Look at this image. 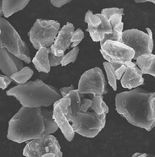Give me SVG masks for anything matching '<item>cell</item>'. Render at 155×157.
Instances as JSON below:
<instances>
[{
  "label": "cell",
  "mask_w": 155,
  "mask_h": 157,
  "mask_svg": "<svg viewBox=\"0 0 155 157\" xmlns=\"http://www.w3.org/2000/svg\"><path fill=\"white\" fill-rule=\"evenodd\" d=\"M59 91L54 86L45 84L42 79L18 85L7 90L8 96H14L21 106L28 108L48 107L62 98Z\"/></svg>",
  "instance_id": "3"
},
{
  "label": "cell",
  "mask_w": 155,
  "mask_h": 157,
  "mask_svg": "<svg viewBox=\"0 0 155 157\" xmlns=\"http://www.w3.org/2000/svg\"><path fill=\"white\" fill-rule=\"evenodd\" d=\"M60 31L59 22L53 20L38 19L28 32V36L33 48H50Z\"/></svg>",
  "instance_id": "5"
},
{
  "label": "cell",
  "mask_w": 155,
  "mask_h": 157,
  "mask_svg": "<svg viewBox=\"0 0 155 157\" xmlns=\"http://www.w3.org/2000/svg\"><path fill=\"white\" fill-rule=\"evenodd\" d=\"M101 14H103L110 22L112 33L105 36L104 40L102 42H100V46L107 41H121V42L123 28H124V24L122 22V16L124 15V9H120V8L103 9Z\"/></svg>",
  "instance_id": "12"
},
{
  "label": "cell",
  "mask_w": 155,
  "mask_h": 157,
  "mask_svg": "<svg viewBox=\"0 0 155 157\" xmlns=\"http://www.w3.org/2000/svg\"><path fill=\"white\" fill-rule=\"evenodd\" d=\"M75 32V26L72 23L68 22L63 26L59 34L56 37L54 44L50 48L52 54H54L56 57H64L65 52L67 49H69L70 47H71L72 44V36Z\"/></svg>",
  "instance_id": "13"
},
{
  "label": "cell",
  "mask_w": 155,
  "mask_h": 157,
  "mask_svg": "<svg viewBox=\"0 0 155 157\" xmlns=\"http://www.w3.org/2000/svg\"><path fill=\"white\" fill-rule=\"evenodd\" d=\"M84 21L87 24L86 31L95 42H102L106 36L112 33L110 22L101 13L93 14V11L88 10Z\"/></svg>",
  "instance_id": "11"
},
{
  "label": "cell",
  "mask_w": 155,
  "mask_h": 157,
  "mask_svg": "<svg viewBox=\"0 0 155 157\" xmlns=\"http://www.w3.org/2000/svg\"><path fill=\"white\" fill-rule=\"evenodd\" d=\"M92 106V101L89 99H84L81 101V112L82 113H87L88 109Z\"/></svg>",
  "instance_id": "28"
},
{
  "label": "cell",
  "mask_w": 155,
  "mask_h": 157,
  "mask_svg": "<svg viewBox=\"0 0 155 157\" xmlns=\"http://www.w3.org/2000/svg\"><path fill=\"white\" fill-rule=\"evenodd\" d=\"M24 68L23 61L5 48H0V69L4 75L11 77Z\"/></svg>",
  "instance_id": "15"
},
{
  "label": "cell",
  "mask_w": 155,
  "mask_h": 157,
  "mask_svg": "<svg viewBox=\"0 0 155 157\" xmlns=\"http://www.w3.org/2000/svg\"><path fill=\"white\" fill-rule=\"evenodd\" d=\"M125 69H126V66L125 64L121 65L120 68L115 70V75H116V78L117 80H121L123 75H124L125 72Z\"/></svg>",
  "instance_id": "31"
},
{
  "label": "cell",
  "mask_w": 155,
  "mask_h": 157,
  "mask_svg": "<svg viewBox=\"0 0 155 157\" xmlns=\"http://www.w3.org/2000/svg\"><path fill=\"white\" fill-rule=\"evenodd\" d=\"M148 2H151V3L155 4V0H148Z\"/></svg>",
  "instance_id": "34"
},
{
  "label": "cell",
  "mask_w": 155,
  "mask_h": 157,
  "mask_svg": "<svg viewBox=\"0 0 155 157\" xmlns=\"http://www.w3.org/2000/svg\"><path fill=\"white\" fill-rule=\"evenodd\" d=\"M34 72L30 67H24L16 74L11 76L10 78L14 82L17 83L18 85H24L26 83L29 82L30 78L33 76Z\"/></svg>",
  "instance_id": "22"
},
{
  "label": "cell",
  "mask_w": 155,
  "mask_h": 157,
  "mask_svg": "<svg viewBox=\"0 0 155 157\" xmlns=\"http://www.w3.org/2000/svg\"><path fill=\"white\" fill-rule=\"evenodd\" d=\"M53 118L56 124L58 125L59 128L61 130V132L64 134L67 141H72L74 137H75V131L73 129L72 125L70 124L66 114L63 113L61 108L59 107L58 103L56 102L54 105V109H53Z\"/></svg>",
  "instance_id": "16"
},
{
  "label": "cell",
  "mask_w": 155,
  "mask_h": 157,
  "mask_svg": "<svg viewBox=\"0 0 155 157\" xmlns=\"http://www.w3.org/2000/svg\"><path fill=\"white\" fill-rule=\"evenodd\" d=\"M121 42L135 51L134 60L142 55L152 54L153 50V39L143 31L130 29L123 31Z\"/></svg>",
  "instance_id": "10"
},
{
  "label": "cell",
  "mask_w": 155,
  "mask_h": 157,
  "mask_svg": "<svg viewBox=\"0 0 155 157\" xmlns=\"http://www.w3.org/2000/svg\"><path fill=\"white\" fill-rule=\"evenodd\" d=\"M63 58H64V57H56V56H54V54H52L51 52H50V54H49V63H50V66H51V67H57V66L61 65Z\"/></svg>",
  "instance_id": "26"
},
{
  "label": "cell",
  "mask_w": 155,
  "mask_h": 157,
  "mask_svg": "<svg viewBox=\"0 0 155 157\" xmlns=\"http://www.w3.org/2000/svg\"><path fill=\"white\" fill-rule=\"evenodd\" d=\"M79 51V48L77 47V48L71 49L68 53H66V54L64 56V58H63L62 63H61V66L65 67V66L68 65L69 63H75V62L76 61V58H77Z\"/></svg>",
  "instance_id": "24"
},
{
  "label": "cell",
  "mask_w": 155,
  "mask_h": 157,
  "mask_svg": "<svg viewBox=\"0 0 155 157\" xmlns=\"http://www.w3.org/2000/svg\"><path fill=\"white\" fill-rule=\"evenodd\" d=\"M100 52L115 69L127 62L134 60L135 51L121 41H107L100 46Z\"/></svg>",
  "instance_id": "9"
},
{
  "label": "cell",
  "mask_w": 155,
  "mask_h": 157,
  "mask_svg": "<svg viewBox=\"0 0 155 157\" xmlns=\"http://www.w3.org/2000/svg\"><path fill=\"white\" fill-rule=\"evenodd\" d=\"M50 3L53 6L56 8H61L65 4H67L70 3V0H52Z\"/></svg>",
  "instance_id": "29"
},
{
  "label": "cell",
  "mask_w": 155,
  "mask_h": 157,
  "mask_svg": "<svg viewBox=\"0 0 155 157\" xmlns=\"http://www.w3.org/2000/svg\"><path fill=\"white\" fill-rule=\"evenodd\" d=\"M84 32L81 29H77L75 31L74 34L72 36V39H71V41H72V44H71V48H77V46L81 42L83 39H84Z\"/></svg>",
  "instance_id": "25"
},
{
  "label": "cell",
  "mask_w": 155,
  "mask_h": 157,
  "mask_svg": "<svg viewBox=\"0 0 155 157\" xmlns=\"http://www.w3.org/2000/svg\"><path fill=\"white\" fill-rule=\"evenodd\" d=\"M50 48H42L36 53L35 57L32 59V63L38 72L48 74L51 69L50 63H49V54Z\"/></svg>",
  "instance_id": "18"
},
{
  "label": "cell",
  "mask_w": 155,
  "mask_h": 157,
  "mask_svg": "<svg viewBox=\"0 0 155 157\" xmlns=\"http://www.w3.org/2000/svg\"><path fill=\"white\" fill-rule=\"evenodd\" d=\"M91 108L98 116H102L104 114L107 115L109 111L107 104L103 101V96H93Z\"/></svg>",
  "instance_id": "21"
},
{
  "label": "cell",
  "mask_w": 155,
  "mask_h": 157,
  "mask_svg": "<svg viewBox=\"0 0 155 157\" xmlns=\"http://www.w3.org/2000/svg\"><path fill=\"white\" fill-rule=\"evenodd\" d=\"M106 117V114L98 116L94 112H80L75 116L71 125L75 133L86 138H94L105 126Z\"/></svg>",
  "instance_id": "6"
},
{
  "label": "cell",
  "mask_w": 155,
  "mask_h": 157,
  "mask_svg": "<svg viewBox=\"0 0 155 157\" xmlns=\"http://www.w3.org/2000/svg\"><path fill=\"white\" fill-rule=\"evenodd\" d=\"M25 157H62L59 141L53 134L27 142L23 150Z\"/></svg>",
  "instance_id": "7"
},
{
  "label": "cell",
  "mask_w": 155,
  "mask_h": 157,
  "mask_svg": "<svg viewBox=\"0 0 155 157\" xmlns=\"http://www.w3.org/2000/svg\"><path fill=\"white\" fill-rule=\"evenodd\" d=\"M149 156H150V155H148V154L139 153V152H137V153L133 154L131 157H149Z\"/></svg>",
  "instance_id": "32"
},
{
  "label": "cell",
  "mask_w": 155,
  "mask_h": 157,
  "mask_svg": "<svg viewBox=\"0 0 155 157\" xmlns=\"http://www.w3.org/2000/svg\"><path fill=\"white\" fill-rule=\"evenodd\" d=\"M71 103L68 110V113L66 114V117L70 123H72L74 117L76 114L81 112V95L80 94L78 90H74L68 95Z\"/></svg>",
  "instance_id": "20"
},
{
  "label": "cell",
  "mask_w": 155,
  "mask_h": 157,
  "mask_svg": "<svg viewBox=\"0 0 155 157\" xmlns=\"http://www.w3.org/2000/svg\"><path fill=\"white\" fill-rule=\"evenodd\" d=\"M53 114V111L47 107L22 106L9 122L8 140L21 144L55 133L59 127Z\"/></svg>",
  "instance_id": "1"
},
{
  "label": "cell",
  "mask_w": 155,
  "mask_h": 157,
  "mask_svg": "<svg viewBox=\"0 0 155 157\" xmlns=\"http://www.w3.org/2000/svg\"><path fill=\"white\" fill-rule=\"evenodd\" d=\"M12 82V78L10 77H8L6 75H0V88L2 90H5L9 85Z\"/></svg>",
  "instance_id": "27"
},
{
  "label": "cell",
  "mask_w": 155,
  "mask_h": 157,
  "mask_svg": "<svg viewBox=\"0 0 155 157\" xmlns=\"http://www.w3.org/2000/svg\"><path fill=\"white\" fill-rule=\"evenodd\" d=\"M103 68L105 69V72L107 74L108 82L109 85L112 87V89L114 91L117 90V78L115 75V68L113 65L111 64L109 62H103Z\"/></svg>",
  "instance_id": "23"
},
{
  "label": "cell",
  "mask_w": 155,
  "mask_h": 157,
  "mask_svg": "<svg viewBox=\"0 0 155 157\" xmlns=\"http://www.w3.org/2000/svg\"><path fill=\"white\" fill-rule=\"evenodd\" d=\"M0 48L7 49L26 63H30L32 61L27 44L5 18L0 19Z\"/></svg>",
  "instance_id": "4"
},
{
  "label": "cell",
  "mask_w": 155,
  "mask_h": 157,
  "mask_svg": "<svg viewBox=\"0 0 155 157\" xmlns=\"http://www.w3.org/2000/svg\"><path fill=\"white\" fill-rule=\"evenodd\" d=\"M115 110L133 126L147 131L155 128V92L138 87L118 93Z\"/></svg>",
  "instance_id": "2"
},
{
  "label": "cell",
  "mask_w": 155,
  "mask_h": 157,
  "mask_svg": "<svg viewBox=\"0 0 155 157\" xmlns=\"http://www.w3.org/2000/svg\"><path fill=\"white\" fill-rule=\"evenodd\" d=\"M136 63L143 75L155 77V54L142 55L136 60Z\"/></svg>",
  "instance_id": "19"
},
{
  "label": "cell",
  "mask_w": 155,
  "mask_h": 157,
  "mask_svg": "<svg viewBox=\"0 0 155 157\" xmlns=\"http://www.w3.org/2000/svg\"><path fill=\"white\" fill-rule=\"evenodd\" d=\"M74 90H75L74 89V86L71 85L69 87H62V88H60L59 89V92H60V95H61L62 97H66Z\"/></svg>",
  "instance_id": "30"
},
{
  "label": "cell",
  "mask_w": 155,
  "mask_h": 157,
  "mask_svg": "<svg viewBox=\"0 0 155 157\" xmlns=\"http://www.w3.org/2000/svg\"><path fill=\"white\" fill-rule=\"evenodd\" d=\"M126 69L123 77L121 79V86L125 89L133 90L138 88L144 84V78L142 77V72L138 68L135 62L130 61L125 63Z\"/></svg>",
  "instance_id": "14"
},
{
  "label": "cell",
  "mask_w": 155,
  "mask_h": 157,
  "mask_svg": "<svg viewBox=\"0 0 155 157\" xmlns=\"http://www.w3.org/2000/svg\"><path fill=\"white\" fill-rule=\"evenodd\" d=\"M29 3V0H2L0 5V14L7 19L14 13L24 10Z\"/></svg>",
  "instance_id": "17"
},
{
  "label": "cell",
  "mask_w": 155,
  "mask_h": 157,
  "mask_svg": "<svg viewBox=\"0 0 155 157\" xmlns=\"http://www.w3.org/2000/svg\"><path fill=\"white\" fill-rule=\"evenodd\" d=\"M146 31L148 32V35L150 36L151 38H153V32H152L151 29L150 28H146Z\"/></svg>",
  "instance_id": "33"
},
{
  "label": "cell",
  "mask_w": 155,
  "mask_h": 157,
  "mask_svg": "<svg viewBox=\"0 0 155 157\" xmlns=\"http://www.w3.org/2000/svg\"><path fill=\"white\" fill-rule=\"evenodd\" d=\"M77 90L81 96L85 94H93V96L107 94L109 89L102 69L95 67L84 72L80 78Z\"/></svg>",
  "instance_id": "8"
}]
</instances>
